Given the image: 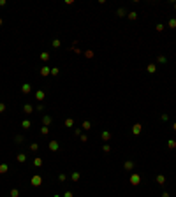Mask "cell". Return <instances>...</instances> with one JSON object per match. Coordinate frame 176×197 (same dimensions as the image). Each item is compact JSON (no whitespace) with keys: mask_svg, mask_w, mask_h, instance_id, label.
Instances as JSON below:
<instances>
[{"mask_svg":"<svg viewBox=\"0 0 176 197\" xmlns=\"http://www.w3.org/2000/svg\"><path fill=\"white\" fill-rule=\"evenodd\" d=\"M130 183L134 187H137L139 183H141V176H139V174H132V176H130Z\"/></svg>","mask_w":176,"mask_h":197,"instance_id":"1","label":"cell"},{"mask_svg":"<svg viewBox=\"0 0 176 197\" xmlns=\"http://www.w3.org/2000/svg\"><path fill=\"white\" fill-rule=\"evenodd\" d=\"M41 183H42V178L39 176V174H35V176H32V185H34V187H39Z\"/></svg>","mask_w":176,"mask_h":197,"instance_id":"2","label":"cell"},{"mask_svg":"<svg viewBox=\"0 0 176 197\" xmlns=\"http://www.w3.org/2000/svg\"><path fill=\"white\" fill-rule=\"evenodd\" d=\"M23 113H25V115H32V113H34L32 104H25V106H23Z\"/></svg>","mask_w":176,"mask_h":197,"instance_id":"3","label":"cell"},{"mask_svg":"<svg viewBox=\"0 0 176 197\" xmlns=\"http://www.w3.org/2000/svg\"><path fill=\"white\" fill-rule=\"evenodd\" d=\"M21 92H23L25 95H26V93H30V92H32V85H28V83H25V85L21 86Z\"/></svg>","mask_w":176,"mask_h":197,"instance_id":"4","label":"cell"},{"mask_svg":"<svg viewBox=\"0 0 176 197\" xmlns=\"http://www.w3.org/2000/svg\"><path fill=\"white\" fill-rule=\"evenodd\" d=\"M58 148H60V144H58V141H51V143H49V150H51V151H56Z\"/></svg>","mask_w":176,"mask_h":197,"instance_id":"5","label":"cell"},{"mask_svg":"<svg viewBox=\"0 0 176 197\" xmlns=\"http://www.w3.org/2000/svg\"><path fill=\"white\" fill-rule=\"evenodd\" d=\"M44 97H46V93H44L42 90H37V92H35V98H37V100H44Z\"/></svg>","mask_w":176,"mask_h":197,"instance_id":"6","label":"cell"},{"mask_svg":"<svg viewBox=\"0 0 176 197\" xmlns=\"http://www.w3.org/2000/svg\"><path fill=\"white\" fill-rule=\"evenodd\" d=\"M42 123H44V127H49V123H51V116H49V115L42 116Z\"/></svg>","mask_w":176,"mask_h":197,"instance_id":"7","label":"cell"},{"mask_svg":"<svg viewBox=\"0 0 176 197\" xmlns=\"http://www.w3.org/2000/svg\"><path fill=\"white\" fill-rule=\"evenodd\" d=\"M141 127H143L141 123H136L134 127H132V134H139V132H141Z\"/></svg>","mask_w":176,"mask_h":197,"instance_id":"8","label":"cell"},{"mask_svg":"<svg viewBox=\"0 0 176 197\" xmlns=\"http://www.w3.org/2000/svg\"><path fill=\"white\" fill-rule=\"evenodd\" d=\"M100 137H102V141H109V139H111V134H109L107 130H104L100 134Z\"/></svg>","mask_w":176,"mask_h":197,"instance_id":"9","label":"cell"},{"mask_svg":"<svg viewBox=\"0 0 176 197\" xmlns=\"http://www.w3.org/2000/svg\"><path fill=\"white\" fill-rule=\"evenodd\" d=\"M123 167H125V171H132V169H134V162H125V164H123Z\"/></svg>","mask_w":176,"mask_h":197,"instance_id":"10","label":"cell"},{"mask_svg":"<svg viewBox=\"0 0 176 197\" xmlns=\"http://www.w3.org/2000/svg\"><path fill=\"white\" fill-rule=\"evenodd\" d=\"M21 127H23V128H30L32 122H30V120H23V122H21Z\"/></svg>","mask_w":176,"mask_h":197,"instance_id":"11","label":"cell"},{"mask_svg":"<svg viewBox=\"0 0 176 197\" xmlns=\"http://www.w3.org/2000/svg\"><path fill=\"white\" fill-rule=\"evenodd\" d=\"M48 74H51V69L49 67H42L41 69V76H48Z\"/></svg>","mask_w":176,"mask_h":197,"instance_id":"12","label":"cell"},{"mask_svg":"<svg viewBox=\"0 0 176 197\" xmlns=\"http://www.w3.org/2000/svg\"><path fill=\"white\" fill-rule=\"evenodd\" d=\"M41 60H42V62H48V60H49V53L42 51V53H41Z\"/></svg>","mask_w":176,"mask_h":197,"instance_id":"13","label":"cell"},{"mask_svg":"<svg viewBox=\"0 0 176 197\" xmlns=\"http://www.w3.org/2000/svg\"><path fill=\"white\" fill-rule=\"evenodd\" d=\"M7 171H9V167H7V164H0V174H5Z\"/></svg>","mask_w":176,"mask_h":197,"instance_id":"14","label":"cell"},{"mask_svg":"<svg viewBox=\"0 0 176 197\" xmlns=\"http://www.w3.org/2000/svg\"><path fill=\"white\" fill-rule=\"evenodd\" d=\"M146 71H148L150 74H153V72L157 71V65H155V63H150V65H148V69H146Z\"/></svg>","mask_w":176,"mask_h":197,"instance_id":"15","label":"cell"},{"mask_svg":"<svg viewBox=\"0 0 176 197\" xmlns=\"http://www.w3.org/2000/svg\"><path fill=\"white\" fill-rule=\"evenodd\" d=\"M157 183H158V185H164V183H166V178L162 176V174H158V176H157Z\"/></svg>","mask_w":176,"mask_h":197,"instance_id":"16","label":"cell"},{"mask_svg":"<svg viewBox=\"0 0 176 197\" xmlns=\"http://www.w3.org/2000/svg\"><path fill=\"white\" fill-rule=\"evenodd\" d=\"M34 165H35V167H41V165H42V158H41V157H37V158L34 160Z\"/></svg>","mask_w":176,"mask_h":197,"instance_id":"17","label":"cell"},{"mask_svg":"<svg viewBox=\"0 0 176 197\" xmlns=\"http://www.w3.org/2000/svg\"><path fill=\"white\" fill-rule=\"evenodd\" d=\"M127 16H129V19H132V21H134V19L137 18V12H134V11H130V12L127 14Z\"/></svg>","mask_w":176,"mask_h":197,"instance_id":"18","label":"cell"},{"mask_svg":"<svg viewBox=\"0 0 176 197\" xmlns=\"http://www.w3.org/2000/svg\"><path fill=\"white\" fill-rule=\"evenodd\" d=\"M11 197H19V190L18 188H12L11 190Z\"/></svg>","mask_w":176,"mask_h":197,"instance_id":"19","label":"cell"},{"mask_svg":"<svg viewBox=\"0 0 176 197\" xmlns=\"http://www.w3.org/2000/svg\"><path fill=\"white\" fill-rule=\"evenodd\" d=\"M72 125H74V120H72V118H67V120H65V127H72Z\"/></svg>","mask_w":176,"mask_h":197,"instance_id":"20","label":"cell"},{"mask_svg":"<svg viewBox=\"0 0 176 197\" xmlns=\"http://www.w3.org/2000/svg\"><path fill=\"white\" fill-rule=\"evenodd\" d=\"M70 178H72V181H78L79 178H81V174H79V172H72V176H70Z\"/></svg>","mask_w":176,"mask_h":197,"instance_id":"21","label":"cell"},{"mask_svg":"<svg viewBox=\"0 0 176 197\" xmlns=\"http://www.w3.org/2000/svg\"><path fill=\"white\" fill-rule=\"evenodd\" d=\"M167 25H169V28H176V19H174V18H171Z\"/></svg>","mask_w":176,"mask_h":197,"instance_id":"22","label":"cell"},{"mask_svg":"<svg viewBox=\"0 0 176 197\" xmlns=\"http://www.w3.org/2000/svg\"><path fill=\"white\" fill-rule=\"evenodd\" d=\"M16 158H18V162H21V164H23V162H25V160H26V157H25V155H23V153H19V155H18V157H16Z\"/></svg>","mask_w":176,"mask_h":197,"instance_id":"23","label":"cell"},{"mask_svg":"<svg viewBox=\"0 0 176 197\" xmlns=\"http://www.w3.org/2000/svg\"><path fill=\"white\" fill-rule=\"evenodd\" d=\"M83 128H85V130H90V128H92V123H90V122H83Z\"/></svg>","mask_w":176,"mask_h":197,"instance_id":"24","label":"cell"},{"mask_svg":"<svg viewBox=\"0 0 176 197\" xmlns=\"http://www.w3.org/2000/svg\"><path fill=\"white\" fill-rule=\"evenodd\" d=\"M30 150H32V151H37V150H39V144H37V143H32V144H30Z\"/></svg>","mask_w":176,"mask_h":197,"instance_id":"25","label":"cell"},{"mask_svg":"<svg viewBox=\"0 0 176 197\" xmlns=\"http://www.w3.org/2000/svg\"><path fill=\"white\" fill-rule=\"evenodd\" d=\"M167 146H169V148H176V141H174V139H171L169 143H167Z\"/></svg>","mask_w":176,"mask_h":197,"instance_id":"26","label":"cell"},{"mask_svg":"<svg viewBox=\"0 0 176 197\" xmlns=\"http://www.w3.org/2000/svg\"><path fill=\"white\" fill-rule=\"evenodd\" d=\"M14 141H16L18 144H19V143H23V135H16V137H14Z\"/></svg>","mask_w":176,"mask_h":197,"instance_id":"27","label":"cell"},{"mask_svg":"<svg viewBox=\"0 0 176 197\" xmlns=\"http://www.w3.org/2000/svg\"><path fill=\"white\" fill-rule=\"evenodd\" d=\"M41 134H44V135L49 134V128H48V127H42V128H41Z\"/></svg>","mask_w":176,"mask_h":197,"instance_id":"28","label":"cell"},{"mask_svg":"<svg viewBox=\"0 0 176 197\" xmlns=\"http://www.w3.org/2000/svg\"><path fill=\"white\" fill-rule=\"evenodd\" d=\"M51 44H53V48H60V41H58V39H55Z\"/></svg>","mask_w":176,"mask_h":197,"instance_id":"29","label":"cell"},{"mask_svg":"<svg viewBox=\"0 0 176 197\" xmlns=\"http://www.w3.org/2000/svg\"><path fill=\"white\" fill-rule=\"evenodd\" d=\"M157 62H158V63H166V56H158Z\"/></svg>","mask_w":176,"mask_h":197,"instance_id":"30","label":"cell"},{"mask_svg":"<svg viewBox=\"0 0 176 197\" xmlns=\"http://www.w3.org/2000/svg\"><path fill=\"white\" fill-rule=\"evenodd\" d=\"M58 72H60V69H56V67H55V69H51V74H53V76H58Z\"/></svg>","mask_w":176,"mask_h":197,"instance_id":"31","label":"cell"},{"mask_svg":"<svg viewBox=\"0 0 176 197\" xmlns=\"http://www.w3.org/2000/svg\"><path fill=\"white\" fill-rule=\"evenodd\" d=\"M102 150H104L106 153H109V151H111V148H109V144H104V146H102Z\"/></svg>","mask_w":176,"mask_h":197,"instance_id":"32","label":"cell"},{"mask_svg":"<svg viewBox=\"0 0 176 197\" xmlns=\"http://www.w3.org/2000/svg\"><path fill=\"white\" fill-rule=\"evenodd\" d=\"M63 197H74V194H72L70 190H67V192H65V194H63Z\"/></svg>","mask_w":176,"mask_h":197,"instance_id":"33","label":"cell"},{"mask_svg":"<svg viewBox=\"0 0 176 197\" xmlns=\"http://www.w3.org/2000/svg\"><path fill=\"white\" fill-rule=\"evenodd\" d=\"M4 111H5V104L0 102V113H4Z\"/></svg>","mask_w":176,"mask_h":197,"instance_id":"34","label":"cell"},{"mask_svg":"<svg viewBox=\"0 0 176 197\" xmlns=\"http://www.w3.org/2000/svg\"><path fill=\"white\" fill-rule=\"evenodd\" d=\"M118 16H125V9H118Z\"/></svg>","mask_w":176,"mask_h":197,"instance_id":"35","label":"cell"},{"mask_svg":"<svg viewBox=\"0 0 176 197\" xmlns=\"http://www.w3.org/2000/svg\"><path fill=\"white\" fill-rule=\"evenodd\" d=\"M65 178H67L65 174H58V179H60V181H65Z\"/></svg>","mask_w":176,"mask_h":197,"instance_id":"36","label":"cell"},{"mask_svg":"<svg viewBox=\"0 0 176 197\" xmlns=\"http://www.w3.org/2000/svg\"><path fill=\"white\" fill-rule=\"evenodd\" d=\"M162 197H169V194H167V192H164V194H162Z\"/></svg>","mask_w":176,"mask_h":197,"instance_id":"37","label":"cell"},{"mask_svg":"<svg viewBox=\"0 0 176 197\" xmlns=\"http://www.w3.org/2000/svg\"><path fill=\"white\" fill-rule=\"evenodd\" d=\"M173 128H174V130H176V122H174V123H173Z\"/></svg>","mask_w":176,"mask_h":197,"instance_id":"38","label":"cell"},{"mask_svg":"<svg viewBox=\"0 0 176 197\" xmlns=\"http://www.w3.org/2000/svg\"><path fill=\"white\" fill-rule=\"evenodd\" d=\"M0 25H2V18H0Z\"/></svg>","mask_w":176,"mask_h":197,"instance_id":"39","label":"cell"},{"mask_svg":"<svg viewBox=\"0 0 176 197\" xmlns=\"http://www.w3.org/2000/svg\"><path fill=\"white\" fill-rule=\"evenodd\" d=\"M53 197H60V195H53Z\"/></svg>","mask_w":176,"mask_h":197,"instance_id":"40","label":"cell"},{"mask_svg":"<svg viewBox=\"0 0 176 197\" xmlns=\"http://www.w3.org/2000/svg\"><path fill=\"white\" fill-rule=\"evenodd\" d=\"M174 9H176V4H174Z\"/></svg>","mask_w":176,"mask_h":197,"instance_id":"41","label":"cell"}]
</instances>
